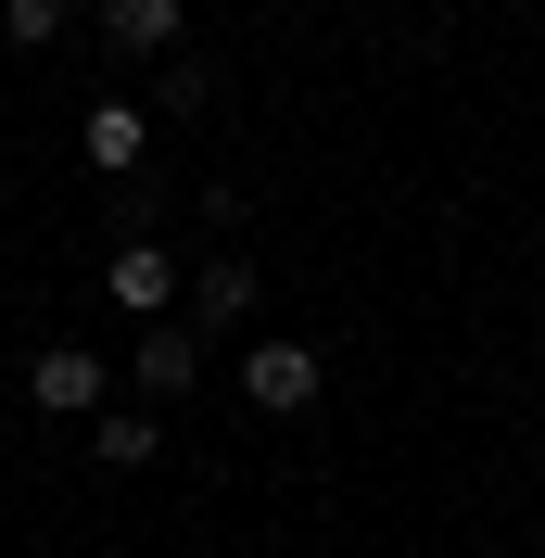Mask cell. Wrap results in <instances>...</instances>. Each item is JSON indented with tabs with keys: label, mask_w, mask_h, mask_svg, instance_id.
Wrapping results in <instances>:
<instances>
[{
	"label": "cell",
	"mask_w": 545,
	"mask_h": 558,
	"mask_svg": "<svg viewBox=\"0 0 545 558\" xmlns=\"http://www.w3.org/2000/svg\"><path fill=\"white\" fill-rule=\"evenodd\" d=\"M26 393H38V418H102V355L89 343H38L26 355Z\"/></svg>",
	"instance_id": "obj_2"
},
{
	"label": "cell",
	"mask_w": 545,
	"mask_h": 558,
	"mask_svg": "<svg viewBox=\"0 0 545 558\" xmlns=\"http://www.w3.org/2000/svg\"><path fill=\"white\" fill-rule=\"evenodd\" d=\"M191 368H204V330L191 317H153L140 330V393H191Z\"/></svg>",
	"instance_id": "obj_5"
},
{
	"label": "cell",
	"mask_w": 545,
	"mask_h": 558,
	"mask_svg": "<svg viewBox=\"0 0 545 558\" xmlns=\"http://www.w3.org/2000/svg\"><path fill=\"white\" fill-rule=\"evenodd\" d=\"M229 317H254V254H204L191 267V330H229Z\"/></svg>",
	"instance_id": "obj_4"
},
{
	"label": "cell",
	"mask_w": 545,
	"mask_h": 558,
	"mask_svg": "<svg viewBox=\"0 0 545 558\" xmlns=\"http://www.w3.org/2000/svg\"><path fill=\"white\" fill-rule=\"evenodd\" d=\"M102 292H114V305L140 317V330H153V317H178V305H191V279H178V254H166V242H114Z\"/></svg>",
	"instance_id": "obj_1"
},
{
	"label": "cell",
	"mask_w": 545,
	"mask_h": 558,
	"mask_svg": "<svg viewBox=\"0 0 545 558\" xmlns=\"http://www.w3.org/2000/svg\"><path fill=\"white\" fill-rule=\"evenodd\" d=\"M0 38H26V51H51V38H64V0H0Z\"/></svg>",
	"instance_id": "obj_9"
},
{
	"label": "cell",
	"mask_w": 545,
	"mask_h": 558,
	"mask_svg": "<svg viewBox=\"0 0 545 558\" xmlns=\"http://www.w3.org/2000/svg\"><path fill=\"white\" fill-rule=\"evenodd\" d=\"M89 457H102V470H153V457H166V418L153 407H102L89 418Z\"/></svg>",
	"instance_id": "obj_6"
},
{
	"label": "cell",
	"mask_w": 545,
	"mask_h": 558,
	"mask_svg": "<svg viewBox=\"0 0 545 558\" xmlns=\"http://www.w3.org/2000/svg\"><path fill=\"white\" fill-rule=\"evenodd\" d=\"M76 153H89L102 178H140V153H153V128H140V102H102L89 128H76Z\"/></svg>",
	"instance_id": "obj_7"
},
{
	"label": "cell",
	"mask_w": 545,
	"mask_h": 558,
	"mask_svg": "<svg viewBox=\"0 0 545 558\" xmlns=\"http://www.w3.org/2000/svg\"><path fill=\"white\" fill-rule=\"evenodd\" d=\"M178 26H191L178 0H102V38H114V51H178Z\"/></svg>",
	"instance_id": "obj_8"
},
{
	"label": "cell",
	"mask_w": 545,
	"mask_h": 558,
	"mask_svg": "<svg viewBox=\"0 0 545 558\" xmlns=\"http://www.w3.org/2000/svg\"><path fill=\"white\" fill-rule=\"evenodd\" d=\"M241 393L267 418H305L317 407V343H241Z\"/></svg>",
	"instance_id": "obj_3"
}]
</instances>
